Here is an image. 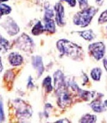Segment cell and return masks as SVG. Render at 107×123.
<instances>
[{"instance_id":"1","label":"cell","mask_w":107,"mask_h":123,"mask_svg":"<svg viewBox=\"0 0 107 123\" xmlns=\"http://www.w3.org/2000/svg\"><path fill=\"white\" fill-rule=\"evenodd\" d=\"M57 48L62 54L65 55L73 60H82L84 51L81 46H78L69 40L62 39L57 42Z\"/></svg>"},{"instance_id":"2","label":"cell","mask_w":107,"mask_h":123,"mask_svg":"<svg viewBox=\"0 0 107 123\" xmlns=\"http://www.w3.org/2000/svg\"><path fill=\"white\" fill-rule=\"evenodd\" d=\"M97 11L98 9L94 7H87L81 10V11L78 12L74 15L73 18V23L80 27H87Z\"/></svg>"},{"instance_id":"3","label":"cell","mask_w":107,"mask_h":123,"mask_svg":"<svg viewBox=\"0 0 107 123\" xmlns=\"http://www.w3.org/2000/svg\"><path fill=\"white\" fill-rule=\"evenodd\" d=\"M15 110L17 116L20 119L29 118L32 115L31 108L24 101L17 99L14 101Z\"/></svg>"},{"instance_id":"4","label":"cell","mask_w":107,"mask_h":123,"mask_svg":"<svg viewBox=\"0 0 107 123\" xmlns=\"http://www.w3.org/2000/svg\"><path fill=\"white\" fill-rule=\"evenodd\" d=\"M16 46L24 52H30L33 49L34 43L29 36L23 33L16 40Z\"/></svg>"},{"instance_id":"5","label":"cell","mask_w":107,"mask_h":123,"mask_svg":"<svg viewBox=\"0 0 107 123\" xmlns=\"http://www.w3.org/2000/svg\"><path fill=\"white\" fill-rule=\"evenodd\" d=\"M89 52L97 60H100L103 57L105 52V46L102 42H96L89 46Z\"/></svg>"},{"instance_id":"6","label":"cell","mask_w":107,"mask_h":123,"mask_svg":"<svg viewBox=\"0 0 107 123\" xmlns=\"http://www.w3.org/2000/svg\"><path fill=\"white\" fill-rule=\"evenodd\" d=\"M2 26L6 31V32L11 36L16 35L20 31L17 23L11 17H9L6 18L2 24Z\"/></svg>"},{"instance_id":"7","label":"cell","mask_w":107,"mask_h":123,"mask_svg":"<svg viewBox=\"0 0 107 123\" xmlns=\"http://www.w3.org/2000/svg\"><path fill=\"white\" fill-rule=\"evenodd\" d=\"M57 93H58L57 102L60 107L65 108L71 104V97L67 90L65 89V88L58 91Z\"/></svg>"},{"instance_id":"8","label":"cell","mask_w":107,"mask_h":123,"mask_svg":"<svg viewBox=\"0 0 107 123\" xmlns=\"http://www.w3.org/2000/svg\"><path fill=\"white\" fill-rule=\"evenodd\" d=\"M55 12H56V23L59 27H63L65 25V21L64 7L61 3H56L55 5Z\"/></svg>"},{"instance_id":"9","label":"cell","mask_w":107,"mask_h":123,"mask_svg":"<svg viewBox=\"0 0 107 123\" xmlns=\"http://www.w3.org/2000/svg\"><path fill=\"white\" fill-rule=\"evenodd\" d=\"M54 84L56 92L65 88V79L63 73L60 70H57L54 74Z\"/></svg>"},{"instance_id":"10","label":"cell","mask_w":107,"mask_h":123,"mask_svg":"<svg viewBox=\"0 0 107 123\" xmlns=\"http://www.w3.org/2000/svg\"><path fill=\"white\" fill-rule=\"evenodd\" d=\"M32 65L37 71L38 78H39L44 71L42 57L39 55H35L32 57Z\"/></svg>"},{"instance_id":"11","label":"cell","mask_w":107,"mask_h":123,"mask_svg":"<svg viewBox=\"0 0 107 123\" xmlns=\"http://www.w3.org/2000/svg\"><path fill=\"white\" fill-rule=\"evenodd\" d=\"M8 60L10 64L13 66H19L22 65L24 61L22 56L17 52H12L9 55Z\"/></svg>"},{"instance_id":"12","label":"cell","mask_w":107,"mask_h":123,"mask_svg":"<svg viewBox=\"0 0 107 123\" xmlns=\"http://www.w3.org/2000/svg\"><path fill=\"white\" fill-rule=\"evenodd\" d=\"M90 106L96 113H101L105 111V105L102 104L100 98H97L90 104Z\"/></svg>"},{"instance_id":"13","label":"cell","mask_w":107,"mask_h":123,"mask_svg":"<svg viewBox=\"0 0 107 123\" xmlns=\"http://www.w3.org/2000/svg\"><path fill=\"white\" fill-rule=\"evenodd\" d=\"M44 23L45 30L50 33H54L56 31V24L52 18L44 17Z\"/></svg>"},{"instance_id":"14","label":"cell","mask_w":107,"mask_h":123,"mask_svg":"<svg viewBox=\"0 0 107 123\" xmlns=\"http://www.w3.org/2000/svg\"><path fill=\"white\" fill-rule=\"evenodd\" d=\"M78 33H79V36H81L85 40L89 41L93 40L95 37V35L92 30L82 31H79Z\"/></svg>"},{"instance_id":"15","label":"cell","mask_w":107,"mask_h":123,"mask_svg":"<svg viewBox=\"0 0 107 123\" xmlns=\"http://www.w3.org/2000/svg\"><path fill=\"white\" fill-rule=\"evenodd\" d=\"M97 121V116L94 115L86 114L84 115L81 119L79 120V123H94Z\"/></svg>"},{"instance_id":"16","label":"cell","mask_w":107,"mask_h":123,"mask_svg":"<svg viewBox=\"0 0 107 123\" xmlns=\"http://www.w3.org/2000/svg\"><path fill=\"white\" fill-rule=\"evenodd\" d=\"M45 28H44L43 25H42L41 22L40 21H38L37 24L33 27V28H32L31 33L33 35L37 36V35H39L42 34L44 32Z\"/></svg>"},{"instance_id":"17","label":"cell","mask_w":107,"mask_h":123,"mask_svg":"<svg viewBox=\"0 0 107 123\" xmlns=\"http://www.w3.org/2000/svg\"><path fill=\"white\" fill-rule=\"evenodd\" d=\"M101 73H102V71H101V68H94L90 71V76L92 77V80L96 81H99L101 78Z\"/></svg>"},{"instance_id":"18","label":"cell","mask_w":107,"mask_h":123,"mask_svg":"<svg viewBox=\"0 0 107 123\" xmlns=\"http://www.w3.org/2000/svg\"><path fill=\"white\" fill-rule=\"evenodd\" d=\"M52 80L50 76H47L44 79L43 81V86L46 89L47 92H50L53 89L52 86L51 84Z\"/></svg>"},{"instance_id":"19","label":"cell","mask_w":107,"mask_h":123,"mask_svg":"<svg viewBox=\"0 0 107 123\" xmlns=\"http://www.w3.org/2000/svg\"><path fill=\"white\" fill-rule=\"evenodd\" d=\"M9 43L8 41L1 37V52L5 53L9 50Z\"/></svg>"},{"instance_id":"20","label":"cell","mask_w":107,"mask_h":123,"mask_svg":"<svg viewBox=\"0 0 107 123\" xmlns=\"http://www.w3.org/2000/svg\"><path fill=\"white\" fill-rule=\"evenodd\" d=\"M1 16L4 15H7L11 12V7L9 6L8 5L5 4H1Z\"/></svg>"},{"instance_id":"21","label":"cell","mask_w":107,"mask_h":123,"mask_svg":"<svg viewBox=\"0 0 107 123\" xmlns=\"http://www.w3.org/2000/svg\"><path fill=\"white\" fill-rule=\"evenodd\" d=\"M54 16V11H53L52 8L49 5L46 6V7H45L44 17L53 18Z\"/></svg>"},{"instance_id":"22","label":"cell","mask_w":107,"mask_h":123,"mask_svg":"<svg viewBox=\"0 0 107 123\" xmlns=\"http://www.w3.org/2000/svg\"><path fill=\"white\" fill-rule=\"evenodd\" d=\"M4 80L5 81H8V83L11 82V81H13L14 80V74L13 73V71L12 70H9V71H7L5 73V75H4Z\"/></svg>"},{"instance_id":"23","label":"cell","mask_w":107,"mask_h":123,"mask_svg":"<svg viewBox=\"0 0 107 123\" xmlns=\"http://www.w3.org/2000/svg\"><path fill=\"white\" fill-rule=\"evenodd\" d=\"M107 22V9L101 13L99 18V24H102Z\"/></svg>"},{"instance_id":"24","label":"cell","mask_w":107,"mask_h":123,"mask_svg":"<svg viewBox=\"0 0 107 123\" xmlns=\"http://www.w3.org/2000/svg\"><path fill=\"white\" fill-rule=\"evenodd\" d=\"M78 1L79 4V7L81 10L84 9L88 7V0H78Z\"/></svg>"},{"instance_id":"25","label":"cell","mask_w":107,"mask_h":123,"mask_svg":"<svg viewBox=\"0 0 107 123\" xmlns=\"http://www.w3.org/2000/svg\"><path fill=\"white\" fill-rule=\"evenodd\" d=\"M62 1H65L67 2L71 7H75L76 6V0H62Z\"/></svg>"},{"instance_id":"26","label":"cell","mask_w":107,"mask_h":123,"mask_svg":"<svg viewBox=\"0 0 107 123\" xmlns=\"http://www.w3.org/2000/svg\"><path fill=\"white\" fill-rule=\"evenodd\" d=\"M34 87V84L32 81V78L30 76L29 78H28V84H27V88H30L32 89Z\"/></svg>"},{"instance_id":"27","label":"cell","mask_w":107,"mask_h":123,"mask_svg":"<svg viewBox=\"0 0 107 123\" xmlns=\"http://www.w3.org/2000/svg\"><path fill=\"white\" fill-rule=\"evenodd\" d=\"M3 104L1 102V121L4 119V111H3Z\"/></svg>"},{"instance_id":"28","label":"cell","mask_w":107,"mask_h":123,"mask_svg":"<svg viewBox=\"0 0 107 123\" xmlns=\"http://www.w3.org/2000/svg\"><path fill=\"white\" fill-rule=\"evenodd\" d=\"M103 66H104V67H105V70L107 72V58H105V59H103Z\"/></svg>"},{"instance_id":"29","label":"cell","mask_w":107,"mask_h":123,"mask_svg":"<svg viewBox=\"0 0 107 123\" xmlns=\"http://www.w3.org/2000/svg\"><path fill=\"white\" fill-rule=\"evenodd\" d=\"M57 123H69V121H68L67 118H64L63 119H60V120L57 121Z\"/></svg>"},{"instance_id":"30","label":"cell","mask_w":107,"mask_h":123,"mask_svg":"<svg viewBox=\"0 0 107 123\" xmlns=\"http://www.w3.org/2000/svg\"><path fill=\"white\" fill-rule=\"evenodd\" d=\"M104 1L105 0H95V2L99 6H102V4H103Z\"/></svg>"},{"instance_id":"31","label":"cell","mask_w":107,"mask_h":123,"mask_svg":"<svg viewBox=\"0 0 107 123\" xmlns=\"http://www.w3.org/2000/svg\"><path fill=\"white\" fill-rule=\"evenodd\" d=\"M104 105H105V106H107V100H105V102H104Z\"/></svg>"},{"instance_id":"32","label":"cell","mask_w":107,"mask_h":123,"mask_svg":"<svg viewBox=\"0 0 107 123\" xmlns=\"http://www.w3.org/2000/svg\"><path fill=\"white\" fill-rule=\"evenodd\" d=\"M2 70H3V65H2L1 61V71H2Z\"/></svg>"},{"instance_id":"33","label":"cell","mask_w":107,"mask_h":123,"mask_svg":"<svg viewBox=\"0 0 107 123\" xmlns=\"http://www.w3.org/2000/svg\"><path fill=\"white\" fill-rule=\"evenodd\" d=\"M8 0H1V2H5V1H7Z\"/></svg>"},{"instance_id":"34","label":"cell","mask_w":107,"mask_h":123,"mask_svg":"<svg viewBox=\"0 0 107 123\" xmlns=\"http://www.w3.org/2000/svg\"></svg>"}]
</instances>
